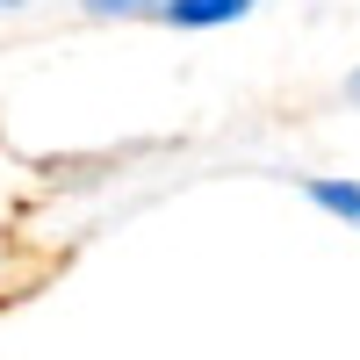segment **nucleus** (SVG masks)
I'll return each mask as SVG.
<instances>
[{
	"label": "nucleus",
	"instance_id": "1",
	"mask_svg": "<svg viewBox=\"0 0 360 360\" xmlns=\"http://www.w3.org/2000/svg\"><path fill=\"white\" fill-rule=\"evenodd\" d=\"M252 0H159V22L166 29H224V22H245Z\"/></svg>",
	"mask_w": 360,
	"mask_h": 360
},
{
	"label": "nucleus",
	"instance_id": "2",
	"mask_svg": "<svg viewBox=\"0 0 360 360\" xmlns=\"http://www.w3.org/2000/svg\"><path fill=\"white\" fill-rule=\"evenodd\" d=\"M324 217H339V224H360V180H310L303 188Z\"/></svg>",
	"mask_w": 360,
	"mask_h": 360
},
{
	"label": "nucleus",
	"instance_id": "3",
	"mask_svg": "<svg viewBox=\"0 0 360 360\" xmlns=\"http://www.w3.org/2000/svg\"><path fill=\"white\" fill-rule=\"evenodd\" d=\"M144 8H159V0H86V15H144Z\"/></svg>",
	"mask_w": 360,
	"mask_h": 360
},
{
	"label": "nucleus",
	"instance_id": "4",
	"mask_svg": "<svg viewBox=\"0 0 360 360\" xmlns=\"http://www.w3.org/2000/svg\"><path fill=\"white\" fill-rule=\"evenodd\" d=\"M346 94H353V101H360V72H353V79H346Z\"/></svg>",
	"mask_w": 360,
	"mask_h": 360
}]
</instances>
